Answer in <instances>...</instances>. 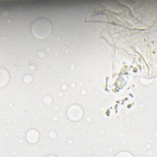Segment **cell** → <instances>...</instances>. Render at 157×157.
<instances>
[{
  "mask_svg": "<svg viewBox=\"0 0 157 157\" xmlns=\"http://www.w3.org/2000/svg\"><path fill=\"white\" fill-rule=\"evenodd\" d=\"M52 29L50 21L44 18L36 20L32 25L33 34L39 39H44L48 36Z\"/></svg>",
  "mask_w": 157,
  "mask_h": 157,
  "instance_id": "obj_1",
  "label": "cell"
}]
</instances>
